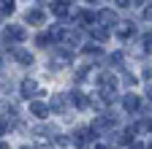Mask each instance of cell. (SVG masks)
Returning <instances> with one entry per match:
<instances>
[{
  "mask_svg": "<svg viewBox=\"0 0 152 149\" xmlns=\"http://www.w3.org/2000/svg\"><path fill=\"white\" fill-rule=\"evenodd\" d=\"M92 133H95L92 127H79V130H76V136H73V144H76V146H87V144L95 138Z\"/></svg>",
  "mask_w": 152,
  "mask_h": 149,
  "instance_id": "obj_1",
  "label": "cell"
},
{
  "mask_svg": "<svg viewBox=\"0 0 152 149\" xmlns=\"http://www.w3.org/2000/svg\"><path fill=\"white\" fill-rule=\"evenodd\" d=\"M49 111H52L49 106H44V103H38V100H33V103H30V114H35L38 119H44V117H49Z\"/></svg>",
  "mask_w": 152,
  "mask_h": 149,
  "instance_id": "obj_2",
  "label": "cell"
},
{
  "mask_svg": "<svg viewBox=\"0 0 152 149\" xmlns=\"http://www.w3.org/2000/svg\"><path fill=\"white\" fill-rule=\"evenodd\" d=\"M122 106H125L128 111H139V108H141L139 95H125V98H122Z\"/></svg>",
  "mask_w": 152,
  "mask_h": 149,
  "instance_id": "obj_3",
  "label": "cell"
},
{
  "mask_svg": "<svg viewBox=\"0 0 152 149\" xmlns=\"http://www.w3.org/2000/svg\"><path fill=\"white\" fill-rule=\"evenodd\" d=\"M22 95H25V98L38 95V84H35V81H30V79H25V81H22Z\"/></svg>",
  "mask_w": 152,
  "mask_h": 149,
  "instance_id": "obj_4",
  "label": "cell"
},
{
  "mask_svg": "<svg viewBox=\"0 0 152 149\" xmlns=\"http://www.w3.org/2000/svg\"><path fill=\"white\" fill-rule=\"evenodd\" d=\"M25 19H27L30 25H41V22L46 19V16H44V11H38V8H33V11H27V16H25Z\"/></svg>",
  "mask_w": 152,
  "mask_h": 149,
  "instance_id": "obj_5",
  "label": "cell"
},
{
  "mask_svg": "<svg viewBox=\"0 0 152 149\" xmlns=\"http://www.w3.org/2000/svg\"><path fill=\"white\" fill-rule=\"evenodd\" d=\"M52 11H54L57 16H65V14H68V3H65V0H57V3L52 6Z\"/></svg>",
  "mask_w": 152,
  "mask_h": 149,
  "instance_id": "obj_6",
  "label": "cell"
},
{
  "mask_svg": "<svg viewBox=\"0 0 152 149\" xmlns=\"http://www.w3.org/2000/svg\"><path fill=\"white\" fill-rule=\"evenodd\" d=\"M101 22L103 25H114V22H117V14H114V11H101Z\"/></svg>",
  "mask_w": 152,
  "mask_h": 149,
  "instance_id": "obj_7",
  "label": "cell"
},
{
  "mask_svg": "<svg viewBox=\"0 0 152 149\" xmlns=\"http://www.w3.org/2000/svg\"><path fill=\"white\" fill-rule=\"evenodd\" d=\"M16 60L25 63V65H30V63H33V54H30V52H22V49H16Z\"/></svg>",
  "mask_w": 152,
  "mask_h": 149,
  "instance_id": "obj_8",
  "label": "cell"
},
{
  "mask_svg": "<svg viewBox=\"0 0 152 149\" xmlns=\"http://www.w3.org/2000/svg\"><path fill=\"white\" fill-rule=\"evenodd\" d=\"M90 35H92L95 41H106V38H109V33H106V30H101V27H98V30L92 27V30H90Z\"/></svg>",
  "mask_w": 152,
  "mask_h": 149,
  "instance_id": "obj_9",
  "label": "cell"
},
{
  "mask_svg": "<svg viewBox=\"0 0 152 149\" xmlns=\"http://www.w3.org/2000/svg\"><path fill=\"white\" fill-rule=\"evenodd\" d=\"M71 100H73L76 106H79V108H84V106H87V98L82 95V92H73V95H71Z\"/></svg>",
  "mask_w": 152,
  "mask_h": 149,
  "instance_id": "obj_10",
  "label": "cell"
},
{
  "mask_svg": "<svg viewBox=\"0 0 152 149\" xmlns=\"http://www.w3.org/2000/svg\"><path fill=\"white\" fill-rule=\"evenodd\" d=\"M117 33H120V35H122V38H128V35H130V33H133V25H130V22H122V25H120V30H117Z\"/></svg>",
  "mask_w": 152,
  "mask_h": 149,
  "instance_id": "obj_11",
  "label": "cell"
},
{
  "mask_svg": "<svg viewBox=\"0 0 152 149\" xmlns=\"http://www.w3.org/2000/svg\"><path fill=\"white\" fill-rule=\"evenodd\" d=\"M79 22H82V25H90V22H95V14H92V11H84V14H79Z\"/></svg>",
  "mask_w": 152,
  "mask_h": 149,
  "instance_id": "obj_12",
  "label": "cell"
},
{
  "mask_svg": "<svg viewBox=\"0 0 152 149\" xmlns=\"http://www.w3.org/2000/svg\"><path fill=\"white\" fill-rule=\"evenodd\" d=\"M0 11H3V14H11L14 11V0H3V3H0Z\"/></svg>",
  "mask_w": 152,
  "mask_h": 149,
  "instance_id": "obj_13",
  "label": "cell"
},
{
  "mask_svg": "<svg viewBox=\"0 0 152 149\" xmlns=\"http://www.w3.org/2000/svg\"><path fill=\"white\" fill-rule=\"evenodd\" d=\"M144 52L152 54V35H144Z\"/></svg>",
  "mask_w": 152,
  "mask_h": 149,
  "instance_id": "obj_14",
  "label": "cell"
},
{
  "mask_svg": "<svg viewBox=\"0 0 152 149\" xmlns=\"http://www.w3.org/2000/svg\"><path fill=\"white\" fill-rule=\"evenodd\" d=\"M147 100L152 103V84H149V89H147Z\"/></svg>",
  "mask_w": 152,
  "mask_h": 149,
  "instance_id": "obj_15",
  "label": "cell"
},
{
  "mask_svg": "<svg viewBox=\"0 0 152 149\" xmlns=\"http://www.w3.org/2000/svg\"><path fill=\"white\" fill-rule=\"evenodd\" d=\"M117 3H120V8H125V6H128V0H117Z\"/></svg>",
  "mask_w": 152,
  "mask_h": 149,
  "instance_id": "obj_16",
  "label": "cell"
},
{
  "mask_svg": "<svg viewBox=\"0 0 152 149\" xmlns=\"http://www.w3.org/2000/svg\"><path fill=\"white\" fill-rule=\"evenodd\" d=\"M130 149H144V146L141 144H130Z\"/></svg>",
  "mask_w": 152,
  "mask_h": 149,
  "instance_id": "obj_17",
  "label": "cell"
},
{
  "mask_svg": "<svg viewBox=\"0 0 152 149\" xmlns=\"http://www.w3.org/2000/svg\"><path fill=\"white\" fill-rule=\"evenodd\" d=\"M3 130H6V125H3V122H0V136H3Z\"/></svg>",
  "mask_w": 152,
  "mask_h": 149,
  "instance_id": "obj_18",
  "label": "cell"
},
{
  "mask_svg": "<svg viewBox=\"0 0 152 149\" xmlns=\"http://www.w3.org/2000/svg\"><path fill=\"white\" fill-rule=\"evenodd\" d=\"M0 149H8V144H3V141H0Z\"/></svg>",
  "mask_w": 152,
  "mask_h": 149,
  "instance_id": "obj_19",
  "label": "cell"
},
{
  "mask_svg": "<svg viewBox=\"0 0 152 149\" xmlns=\"http://www.w3.org/2000/svg\"><path fill=\"white\" fill-rule=\"evenodd\" d=\"M92 149H106V146H103V144H98V146H92Z\"/></svg>",
  "mask_w": 152,
  "mask_h": 149,
  "instance_id": "obj_20",
  "label": "cell"
},
{
  "mask_svg": "<svg viewBox=\"0 0 152 149\" xmlns=\"http://www.w3.org/2000/svg\"><path fill=\"white\" fill-rule=\"evenodd\" d=\"M90 3H98V0H90Z\"/></svg>",
  "mask_w": 152,
  "mask_h": 149,
  "instance_id": "obj_21",
  "label": "cell"
},
{
  "mask_svg": "<svg viewBox=\"0 0 152 149\" xmlns=\"http://www.w3.org/2000/svg\"><path fill=\"white\" fill-rule=\"evenodd\" d=\"M149 149H152V144H149Z\"/></svg>",
  "mask_w": 152,
  "mask_h": 149,
  "instance_id": "obj_22",
  "label": "cell"
}]
</instances>
